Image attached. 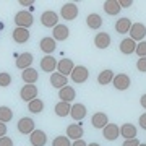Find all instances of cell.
<instances>
[{
	"instance_id": "7bdbcfd3",
	"label": "cell",
	"mask_w": 146,
	"mask_h": 146,
	"mask_svg": "<svg viewBox=\"0 0 146 146\" xmlns=\"http://www.w3.org/2000/svg\"><path fill=\"white\" fill-rule=\"evenodd\" d=\"M72 146H88V145H86V143H84L83 140H75Z\"/></svg>"
},
{
	"instance_id": "6da1fadb",
	"label": "cell",
	"mask_w": 146,
	"mask_h": 146,
	"mask_svg": "<svg viewBox=\"0 0 146 146\" xmlns=\"http://www.w3.org/2000/svg\"><path fill=\"white\" fill-rule=\"evenodd\" d=\"M33 21H34V18H33V15L29 11H18L15 15L16 28H25V29H28V28L33 26Z\"/></svg>"
},
{
	"instance_id": "bcb514c9",
	"label": "cell",
	"mask_w": 146,
	"mask_h": 146,
	"mask_svg": "<svg viewBox=\"0 0 146 146\" xmlns=\"http://www.w3.org/2000/svg\"><path fill=\"white\" fill-rule=\"evenodd\" d=\"M140 146H146V143H140Z\"/></svg>"
},
{
	"instance_id": "ffe728a7",
	"label": "cell",
	"mask_w": 146,
	"mask_h": 146,
	"mask_svg": "<svg viewBox=\"0 0 146 146\" xmlns=\"http://www.w3.org/2000/svg\"><path fill=\"white\" fill-rule=\"evenodd\" d=\"M50 84H52L54 88L62 89L63 86H67L68 84V80H67V76L60 75L58 72H54L52 75H50Z\"/></svg>"
},
{
	"instance_id": "836d02e7",
	"label": "cell",
	"mask_w": 146,
	"mask_h": 146,
	"mask_svg": "<svg viewBox=\"0 0 146 146\" xmlns=\"http://www.w3.org/2000/svg\"><path fill=\"white\" fill-rule=\"evenodd\" d=\"M10 84H11V76L7 72H2L0 73V86H2V88H7V86H10Z\"/></svg>"
},
{
	"instance_id": "f6af8a7d",
	"label": "cell",
	"mask_w": 146,
	"mask_h": 146,
	"mask_svg": "<svg viewBox=\"0 0 146 146\" xmlns=\"http://www.w3.org/2000/svg\"><path fill=\"white\" fill-rule=\"evenodd\" d=\"M88 146H101V145H98V143H89Z\"/></svg>"
},
{
	"instance_id": "cb8c5ba5",
	"label": "cell",
	"mask_w": 146,
	"mask_h": 146,
	"mask_svg": "<svg viewBox=\"0 0 146 146\" xmlns=\"http://www.w3.org/2000/svg\"><path fill=\"white\" fill-rule=\"evenodd\" d=\"M70 110H72V104L70 102H63V101H58L57 104H55V107H54V112L58 117H67V115H70Z\"/></svg>"
},
{
	"instance_id": "4fadbf2b",
	"label": "cell",
	"mask_w": 146,
	"mask_h": 146,
	"mask_svg": "<svg viewBox=\"0 0 146 146\" xmlns=\"http://www.w3.org/2000/svg\"><path fill=\"white\" fill-rule=\"evenodd\" d=\"M57 49V41L54 37H42L41 39V50L46 55H50Z\"/></svg>"
},
{
	"instance_id": "e575fe53",
	"label": "cell",
	"mask_w": 146,
	"mask_h": 146,
	"mask_svg": "<svg viewBox=\"0 0 146 146\" xmlns=\"http://www.w3.org/2000/svg\"><path fill=\"white\" fill-rule=\"evenodd\" d=\"M135 54H136V55H140V58H141V57H146V41L138 42V46H136Z\"/></svg>"
},
{
	"instance_id": "603a6c76",
	"label": "cell",
	"mask_w": 146,
	"mask_h": 146,
	"mask_svg": "<svg viewBox=\"0 0 146 146\" xmlns=\"http://www.w3.org/2000/svg\"><path fill=\"white\" fill-rule=\"evenodd\" d=\"M94 46L98 49H107L110 46V36L107 33H99L94 37Z\"/></svg>"
},
{
	"instance_id": "60d3db41",
	"label": "cell",
	"mask_w": 146,
	"mask_h": 146,
	"mask_svg": "<svg viewBox=\"0 0 146 146\" xmlns=\"http://www.w3.org/2000/svg\"><path fill=\"white\" fill-rule=\"evenodd\" d=\"M5 133H7V123L0 122V138H2V136H5Z\"/></svg>"
},
{
	"instance_id": "8fae6325",
	"label": "cell",
	"mask_w": 146,
	"mask_h": 146,
	"mask_svg": "<svg viewBox=\"0 0 146 146\" xmlns=\"http://www.w3.org/2000/svg\"><path fill=\"white\" fill-rule=\"evenodd\" d=\"M73 68H75V65H73V62L70 58H60L57 62V72L60 73V75H63V76L72 75Z\"/></svg>"
},
{
	"instance_id": "4316f807",
	"label": "cell",
	"mask_w": 146,
	"mask_h": 146,
	"mask_svg": "<svg viewBox=\"0 0 146 146\" xmlns=\"http://www.w3.org/2000/svg\"><path fill=\"white\" fill-rule=\"evenodd\" d=\"M21 76H23V81L26 84H34L37 81V78H39V75H37V72L34 70V68H26V70H23V73H21Z\"/></svg>"
},
{
	"instance_id": "f35d334b",
	"label": "cell",
	"mask_w": 146,
	"mask_h": 146,
	"mask_svg": "<svg viewBox=\"0 0 146 146\" xmlns=\"http://www.w3.org/2000/svg\"><path fill=\"white\" fill-rule=\"evenodd\" d=\"M131 3H133V0H119L120 8H128V7H131Z\"/></svg>"
},
{
	"instance_id": "2e32d148",
	"label": "cell",
	"mask_w": 146,
	"mask_h": 146,
	"mask_svg": "<svg viewBox=\"0 0 146 146\" xmlns=\"http://www.w3.org/2000/svg\"><path fill=\"white\" fill-rule=\"evenodd\" d=\"M52 34H54V39L55 41H67L68 36H70V29L65 25H57L52 29Z\"/></svg>"
},
{
	"instance_id": "d4e9b609",
	"label": "cell",
	"mask_w": 146,
	"mask_h": 146,
	"mask_svg": "<svg viewBox=\"0 0 146 146\" xmlns=\"http://www.w3.org/2000/svg\"><path fill=\"white\" fill-rule=\"evenodd\" d=\"M104 11L110 16H115L120 13V5L119 0H106L104 2Z\"/></svg>"
},
{
	"instance_id": "7c38bea8",
	"label": "cell",
	"mask_w": 146,
	"mask_h": 146,
	"mask_svg": "<svg viewBox=\"0 0 146 146\" xmlns=\"http://www.w3.org/2000/svg\"><path fill=\"white\" fill-rule=\"evenodd\" d=\"M33 54H29V52H23L21 55H18L16 57V62H15V65H16V68H23V70H26V68H29L31 67V63H33Z\"/></svg>"
},
{
	"instance_id": "44dd1931",
	"label": "cell",
	"mask_w": 146,
	"mask_h": 146,
	"mask_svg": "<svg viewBox=\"0 0 146 146\" xmlns=\"http://www.w3.org/2000/svg\"><path fill=\"white\" fill-rule=\"evenodd\" d=\"M91 123H93L94 128H104L109 123V119H107V115L104 112H96L93 115V119H91Z\"/></svg>"
},
{
	"instance_id": "83f0119b",
	"label": "cell",
	"mask_w": 146,
	"mask_h": 146,
	"mask_svg": "<svg viewBox=\"0 0 146 146\" xmlns=\"http://www.w3.org/2000/svg\"><path fill=\"white\" fill-rule=\"evenodd\" d=\"M131 23L128 18H120V20H117V23H115V31L119 33V34H125V33L130 31L131 28Z\"/></svg>"
},
{
	"instance_id": "9a60e30c",
	"label": "cell",
	"mask_w": 146,
	"mask_h": 146,
	"mask_svg": "<svg viewBox=\"0 0 146 146\" xmlns=\"http://www.w3.org/2000/svg\"><path fill=\"white\" fill-rule=\"evenodd\" d=\"M120 52L125 54V55H130V54H133L136 50V42L133 41V39H130V37H125L123 41H120Z\"/></svg>"
},
{
	"instance_id": "b9f144b4",
	"label": "cell",
	"mask_w": 146,
	"mask_h": 146,
	"mask_svg": "<svg viewBox=\"0 0 146 146\" xmlns=\"http://www.w3.org/2000/svg\"><path fill=\"white\" fill-rule=\"evenodd\" d=\"M18 3H20V5H23V7H29V5H33V3H34V0H18Z\"/></svg>"
},
{
	"instance_id": "277c9868",
	"label": "cell",
	"mask_w": 146,
	"mask_h": 146,
	"mask_svg": "<svg viewBox=\"0 0 146 146\" xmlns=\"http://www.w3.org/2000/svg\"><path fill=\"white\" fill-rule=\"evenodd\" d=\"M70 76H72V81H75V83H84L89 78V72H88V68L83 67V65H76L73 68Z\"/></svg>"
},
{
	"instance_id": "e0dca14e",
	"label": "cell",
	"mask_w": 146,
	"mask_h": 146,
	"mask_svg": "<svg viewBox=\"0 0 146 146\" xmlns=\"http://www.w3.org/2000/svg\"><path fill=\"white\" fill-rule=\"evenodd\" d=\"M41 68L46 73H54V70H57V60L52 55H46L41 60Z\"/></svg>"
},
{
	"instance_id": "ee69618b",
	"label": "cell",
	"mask_w": 146,
	"mask_h": 146,
	"mask_svg": "<svg viewBox=\"0 0 146 146\" xmlns=\"http://www.w3.org/2000/svg\"><path fill=\"white\" fill-rule=\"evenodd\" d=\"M140 104H141V107H143V109H146V94H143V96H141Z\"/></svg>"
},
{
	"instance_id": "d6a6232c",
	"label": "cell",
	"mask_w": 146,
	"mask_h": 146,
	"mask_svg": "<svg viewBox=\"0 0 146 146\" xmlns=\"http://www.w3.org/2000/svg\"><path fill=\"white\" fill-rule=\"evenodd\" d=\"M52 146H72V143H70L68 136H57L52 141Z\"/></svg>"
},
{
	"instance_id": "7402d4cb",
	"label": "cell",
	"mask_w": 146,
	"mask_h": 146,
	"mask_svg": "<svg viewBox=\"0 0 146 146\" xmlns=\"http://www.w3.org/2000/svg\"><path fill=\"white\" fill-rule=\"evenodd\" d=\"M86 112H88V109L83 104H73L72 110H70V115H72L73 120H83L86 117Z\"/></svg>"
},
{
	"instance_id": "5bb4252c",
	"label": "cell",
	"mask_w": 146,
	"mask_h": 146,
	"mask_svg": "<svg viewBox=\"0 0 146 146\" xmlns=\"http://www.w3.org/2000/svg\"><path fill=\"white\" fill-rule=\"evenodd\" d=\"M29 141L33 146H46L47 143V135L42 130H34L29 135Z\"/></svg>"
},
{
	"instance_id": "30bf717a",
	"label": "cell",
	"mask_w": 146,
	"mask_h": 146,
	"mask_svg": "<svg viewBox=\"0 0 146 146\" xmlns=\"http://www.w3.org/2000/svg\"><path fill=\"white\" fill-rule=\"evenodd\" d=\"M11 37H13V41H15L16 44H25V42L29 41L31 34H29V29H25V28H15Z\"/></svg>"
},
{
	"instance_id": "74e56055",
	"label": "cell",
	"mask_w": 146,
	"mask_h": 146,
	"mask_svg": "<svg viewBox=\"0 0 146 146\" xmlns=\"http://www.w3.org/2000/svg\"><path fill=\"white\" fill-rule=\"evenodd\" d=\"M122 146H140V141L138 138H131V140H125Z\"/></svg>"
},
{
	"instance_id": "9c48e42d",
	"label": "cell",
	"mask_w": 146,
	"mask_h": 146,
	"mask_svg": "<svg viewBox=\"0 0 146 146\" xmlns=\"http://www.w3.org/2000/svg\"><path fill=\"white\" fill-rule=\"evenodd\" d=\"M102 135H104L106 140L115 141L120 136V127L115 125V123H107V125L102 128Z\"/></svg>"
},
{
	"instance_id": "8d00e7d4",
	"label": "cell",
	"mask_w": 146,
	"mask_h": 146,
	"mask_svg": "<svg viewBox=\"0 0 146 146\" xmlns=\"http://www.w3.org/2000/svg\"><path fill=\"white\" fill-rule=\"evenodd\" d=\"M0 146H13V140L11 138H8V136H2L0 138Z\"/></svg>"
},
{
	"instance_id": "4dcf8cb0",
	"label": "cell",
	"mask_w": 146,
	"mask_h": 146,
	"mask_svg": "<svg viewBox=\"0 0 146 146\" xmlns=\"http://www.w3.org/2000/svg\"><path fill=\"white\" fill-rule=\"evenodd\" d=\"M28 110H29L31 114H39V112L44 110V102L36 98V99H33L31 102H28Z\"/></svg>"
},
{
	"instance_id": "7a4b0ae2",
	"label": "cell",
	"mask_w": 146,
	"mask_h": 146,
	"mask_svg": "<svg viewBox=\"0 0 146 146\" xmlns=\"http://www.w3.org/2000/svg\"><path fill=\"white\" fill-rule=\"evenodd\" d=\"M60 15H62L63 20H68V21L75 20V18L78 16V7H76V3H75V2H67V3L62 7Z\"/></svg>"
},
{
	"instance_id": "8992f818",
	"label": "cell",
	"mask_w": 146,
	"mask_h": 146,
	"mask_svg": "<svg viewBox=\"0 0 146 146\" xmlns=\"http://www.w3.org/2000/svg\"><path fill=\"white\" fill-rule=\"evenodd\" d=\"M41 23H42V26H46V28H55L58 25V15L52 10H47L42 13Z\"/></svg>"
},
{
	"instance_id": "ba28073f",
	"label": "cell",
	"mask_w": 146,
	"mask_h": 146,
	"mask_svg": "<svg viewBox=\"0 0 146 146\" xmlns=\"http://www.w3.org/2000/svg\"><path fill=\"white\" fill-rule=\"evenodd\" d=\"M34 130L36 128H34V120L33 119L23 117V119L18 120V131H20L21 135H31Z\"/></svg>"
},
{
	"instance_id": "ab89813d",
	"label": "cell",
	"mask_w": 146,
	"mask_h": 146,
	"mask_svg": "<svg viewBox=\"0 0 146 146\" xmlns=\"http://www.w3.org/2000/svg\"><path fill=\"white\" fill-rule=\"evenodd\" d=\"M138 123H140V127L143 128V130H146V112L140 115V120H138Z\"/></svg>"
},
{
	"instance_id": "5b68a950",
	"label": "cell",
	"mask_w": 146,
	"mask_h": 146,
	"mask_svg": "<svg viewBox=\"0 0 146 146\" xmlns=\"http://www.w3.org/2000/svg\"><path fill=\"white\" fill-rule=\"evenodd\" d=\"M20 98L26 102H31L33 99L37 98V88L36 84H25L23 88L20 89Z\"/></svg>"
},
{
	"instance_id": "f1b7e54d",
	"label": "cell",
	"mask_w": 146,
	"mask_h": 146,
	"mask_svg": "<svg viewBox=\"0 0 146 146\" xmlns=\"http://www.w3.org/2000/svg\"><path fill=\"white\" fill-rule=\"evenodd\" d=\"M114 72L112 70H109V68H106V70H102V72L98 75V83L99 84H109V83H112V80H114Z\"/></svg>"
},
{
	"instance_id": "484cf974",
	"label": "cell",
	"mask_w": 146,
	"mask_h": 146,
	"mask_svg": "<svg viewBox=\"0 0 146 146\" xmlns=\"http://www.w3.org/2000/svg\"><path fill=\"white\" fill-rule=\"evenodd\" d=\"M120 136H123L125 140L136 138V127L131 125V123H123L120 127Z\"/></svg>"
},
{
	"instance_id": "d6986e66",
	"label": "cell",
	"mask_w": 146,
	"mask_h": 146,
	"mask_svg": "<svg viewBox=\"0 0 146 146\" xmlns=\"http://www.w3.org/2000/svg\"><path fill=\"white\" fill-rule=\"evenodd\" d=\"M67 136L70 138V140H81V136H83V128H81V125H78V123H72V125L67 127Z\"/></svg>"
},
{
	"instance_id": "3957f363",
	"label": "cell",
	"mask_w": 146,
	"mask_h": 146,
	"mask_svg": "<svg viewBox=\"0 0 146 146\" xmlns=\"http://www.w3.org/2000/svg\"><path fill=\"white\" fill-rule=\"evenodd\" d=\"M130 39H133V41H145L146 37V26L143 25V23H133L130 28Z\"/></svg>"
},
{
	"instance_id": "1f68e13d",
	"label": "cell",
	"mask_w": 146,
	"mask_h": 146,
	"mask_svg": "<svg viewBox=\"0 0 146 146\" xmlns=\"http://www.w3.org/2000/svg\"><path fill=\"white\" fill-rule=\"evenodd\" d=\"M11 119H13V110L7 106H0V122L8 123Z\"/></svg>"
},
{
	"instance_id": "ac0fdd59",
	"label": "cell",
	"mask_w": 146,
	"mask_h": 146,
	"mask_svg": "<svg viewBox=\"0 0 146 146\" xmlns=\"http://www.w3.org/2000/svg\"><path fill=\"white\" fill-rule=\"evenodd\" d=\"M75 96H76V91L72 88V86H63L62 89H58V98H60V101H63V102H72L73 99H75Z\"/></svg>"
},
{
	"instance_id": "d590c367",
	"label": "cell",
	"mask_w": 146,
	"mask_h": 146,
	"mask_svg": "<svg viewBox=\"0 0 146 146\" xmlns=\"http://www.w3.org/2000/svg\"><path fill=\"white\" fill-rule=\"evenodd\" d=\"M136 68H138L140 72L146 73V57H141V58H138V62H136Z\"/></svg>"
},
{
	"instance_id": "f546056e",
	"label": "cell",
	"mask_w": 146,
	"mask_h": 146,
	"mask_svg": "<svg viewBox=\"0 0 146 146\" xmlns=\"http://www.w3.org/2000/svg\"><path fill=\"white\" fill-rule=\"evenodd\" d=\"M86 25H88V28H91V29H99V28L102 26V18H101L98 13H91V15L86 18Z\"/></svg>"
},
{
	"instance_id": "52a82bcc",
	"label": "cell",
	"mask_w": 146,
	"mask_h": 146,
	"mask_svg": "<svg viewBox=\"0 0 146 146\" xmlns=\"http://www.w3.org/2000/svg\"><path fill=\"white\" fill-rule=\"evenodd\" d=\"M112 83H114V88L119 89V91H125V89L130 88V76L125 75V73H119V75H115L114 80H112Z\"/></svg>"
}]
</instances>
